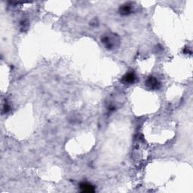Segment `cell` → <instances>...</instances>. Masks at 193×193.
<instances>
[{
    "label": "cell",
    "mask_w": 193,
    "mask_h": 193,
    "mask_svg": "<svg viewBox=\"0 0 193 193\" xmlns=\"http://www.w3.org/2000/svg\"><path fill=\"white\" fill-rule=\"evenodd\" d=\"M146 84L151 89H158L160 86V83L157 80L156 78L150 77L146 82Z\"/></svg>",
    "instance_id": "obj_2"
},
{
    "label": "cell",
    "mask_w": 193,
    "mask_h": 193,
    "mask_svg": "<svg viewBox=\"0 0 193 193\" xmlns=\"http://www.w3.org/2000/svg\"><path fill=\"white\" fill-rule=\"evenodd\" d=\"M102 43L106 45L107 49H113L118 44V37L115 34H108L104 35L101 39Z\"/></svg>",
    "instance_id": "obj_1"
},
{
    "label": "cell",
    "mask_w": 193,
    "mask_h": 193,
    "mask_svg": "<svg viewBox=\"0 0 193 193\" xmlns=\"http://www.w3.org/2000/svg\"><path fill=\"white\" fill-rule=\"evenodd\" d=\"M9 109H10V106H8V104H5L4 107H3V110L6 112V113H7V112L9 110Z\"/></svg>",
    "instance_id": "obj_6"
},
{
    "label": "cell",
    "mask_w": 193,
    "mask_h": 193,
    "mask_svg": "<svg viewBox=\"0 0 193 193\" xmlns=\"http://www.w3.org/2000/svg\"><path fill=\"white\" fill-rule=\"evenodd\" d=\"M80 188L83 192H94V187L88 183H81Z\"/></svg>",
    "instance_id": "obj_4"
},
{
    "label": "cell",
    "mask_w": 193,
    "mask_h": 193,
    "mask_svg": "<svg viewBox=\"0 0 193 193\" xmlns=\"http://www.w3.org/2000/svg\"><path fill=\"white\" fill-rule=\"evenodd\" d=\"M132 6L129 4H125L123 5L121 7H120L119 8V11L121 14L123 15H127L129 14L130 13H131L132 11Z\"/></svg>",
    "instance_id": "obj_5"
},
{
    "label": "cell",
    "mask_w": 193,
    "mask_h": 193,
    "mask_svg": "<svg viewBox=\"0 0 193 193\" xmlns=\"http://www.w3.org/2000/svg\"><path fill=\"white\" fill-rule=\"evenodd\" d=\"M135 80H136V76H135V74L133 72H128L122 78L123 82L125 83H128V84L133 83L135 82Z\"/></svg>",
    "instance_id": "obj_3"
}]
</instances>
